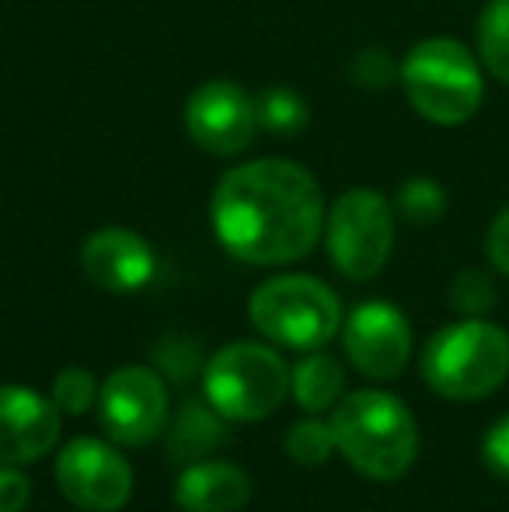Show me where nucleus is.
<instances>
[{
    "label": "nucleus",
    "instance_id": "obj_1",
    "mask_svg": "<svg viewBox=\"0 0 509 512\" xmlns=\"http://www.w3.org/2000/svg\"><path fill=\"white\" fill-rule=\"evenodd\" d=\"M318 178L286 157L238 164L217 182L210 223L220 248L248 265H290L311 255L325 234Z\"/></svg>",
    "mask_w": 509,
    "mask_h": 512
},
{
    "label": "nucleus",
    "instance_id": "obj_7",
    "mask_svg": "<svg viewBox=\"0 0 509 512\" xmlns=\"http://www.w3.org/2000/svg\"><path fill=\"white\" fill-rule=\"evenodd\" d=\"M325 244L346 279H377L394 251V206L377 189L342 192L325 216Z\"/></svg>",
    "mask_w": 509,
    "mask_h": 512
},
{
    "label": "nucleus",
    "instance_id": "obj_2",
    "mask_svg": "<svg viewBox=\"0 0 509 512\" xmlns=\"http://www.w3.org/2000/svg\"><path fill=\"white\" fill-rule=\"evenodd\" d=\"M335 450L374 481H398L419 457V422L391 391H353L332 408Z\"/></svg>",
    "mask_w": 509,
    "mask_h": 512
},
{
    "label": "nucleus",
    "instance_id": "obj_26",
    "mask_svg": "<svg viewBox=\"0 0 509 512\" xmlns=\"http://www.w3.org/2000/svg\"><path fill=\"white\" fill-rule=\"evenodd\" d=\"M32 499V481L18 464H0V512H25Z\"/></svg>",
    "mask_w": 509,
    "mask_h": 512
},
{
    "label": "nucleus",
    "instance_id": "obj_6",
    "mask_svg": "<svg viewBox=\"0 0 509 512\" xmlns=\"http://www.w3.org/2000/svg\"><path fill=\"white\" fill-rule=\"evenodd\" d=\"M203 391L227 422H262L290 394V366L272 345L231 342L203 366Z\"/></svg>",
    "mask_w": 509,
    "mask_h": 512
},
{
    "label": "nucleus",
    "instance_id": "obj_10",
    "mask_svg": "<svg viewBox=\"0 0 509 512\" xmlns=\"http://www.w3.org/2000/svg\"><path fill=\"white\" fill-rule=\"evenodd\" d=\"M185 133L213 157H234L252 147L258 133L255 98L234 81H206L185 98Z\"/></svg>",
    "mask_w": 509,
    "mask_h": 512
},
{
    "label": "nucleus",
    "instance_id": "obj_25",
    "mask_svg": "<svg viewBox=\"0 0 509 512\" xmlns=\"http://www.w3.org/2000/svg\"><path fill=\"white\" fill-rule=\"evenodd\" d=\"M482 460L492 474L509 478V415L489 425V432L482 439Z\"/></svg>",
    "mask_w": 509,
    "mask_h": 512
},
{
    "label": "nucleus",
    "instance_id": "obj_18",
    "mask_svg": "<svg viewBox=\"0 0 509 512\" xmlns=\"http://www.w3.org/2000/svg\"><path fill=\"white\" fill-rule=\"evenodd\" d=\"M255 115H258V129L276 136H293L307 126V102L300 91L286 88H265L255 95Z\"/></svg>",
    "mask_w": 509,
    "mask_h": 512
},
{
    "label": "nucleus",
    "instance_id": "obj_12",
    "mask_svg": "<svg viewBox=\"0 0 509 512\" xmlns=\"http://www.w3.org/2000/svg\"><path fill=\"white\" fill-rule=\"evenodd\" d=\"M60 439V408L32 387L0 384V464L42 460Z\"/></svg>",
    "mask_w": 509,
    "mask_h": 512
},
{
    "label": "nucleus",
    "instance_id": "obj_15",
    "mask_svg": "<svg viewBox=\"0 0 509 512\" xmlns=\"http://www.w3.org/2000/svg\"><path fill=\"white\" fill-rule=\"evenodd\" d=\"M342 387H346L342 363L321 349L304 352V356L290 366V394L307 415L332 411L342 401Z\"/></svg>",
    "mask_w": 509,
    "mask_h": 512
},
{
    "label": "nucleus",
    "instance_id": "obj_23",
    "mask_svg": "<svg viewBox=\"0 0 509 512\" xmlns=\"http://www.w3.org/2000/svg\"><path fill=\"white\" fill-rule=\"evenodd\" d=\"M401 63H394V56L381 46L360 49V53L349 60V81L363 91H384L391 88V81H398Z\"/></svg>",
    "mask_w": 509,
    "mask_h": 512
},
{
    "label": "nucleus",
    "instance_id": "obj_14",
    "mask_svg": "<svg viewBox=\"0 0 509 512\" xmlns=\"http://www.w3.org/2000/svg\"><path fill=\"white\" fill-rule=\"evenodd\" d=\"M252 492V474L210 457L185 464L175 481V502L182 512H241L252 502Z\"/></svg>",
    "mask_w": 509,
    "mask_h": 512
},
{
    "label": "nucleus",
    "instance_id": "obj_24",
    "mask_svg": "<svg viewBox=\"0 0 509 512\" xmlns=\"http://www.w3.org/2000/svg\"><path fill=\"white\" fill-rule=\"evenodd\" d=\"M154 363H157V373H161V377H171V380H178V384H185V380L199 373V349H196V342H189V338L168 335L157 342Z\"/></svg>",
    "mask_w": 509,
    "mask_h": 512
},
{
    "label": "nucleus",
    "instance_id": "obj_16",
    "mask_svg": "<svg viewBox=\"0 0 509 512\" xmlns=\"http://www.w3.org/2000/svg\"><path fill=\"white\" fill-rule=\"evenodd\" d=\"M227 418L220 415L210 401H189L182 405L175 418H171V432H168V450L178 464H196L206 460L220 443L227 439Z\"/></svg>",
    "mask_w": 509,
    "mask_h": 512
},
{
    "label": "nucleus",
    "instance_id": "obj_13",
    "mask_svg": "<svg viewBox=\"0 0 509 512\" xmlns=\"http://www.w3.org/2000/svg\"><path fill=\"white\" fill-rule=\"evenodd\" d=\"M81 269L98 290L136 293L157 276V255L136 230L102 227L84 241Z\"/></svg>",
    "mask_w": 509,
    "mask_h": 512
},
{
    "label": "nucleus",
    "instance_id": "obj_4",
    "mask_svg": "<svg viewBox=\"0 0 509 512\" xmlns=\"http://www.w3.org/2000/svg\"><path fill=\"white\" fill-rule=\"evenodd\" d=\"M422 380L447 401H482L509 377V331L485 317L443 324L419 359Z\"/></svg>",
    "mask_w": 509,
    "mask_h": 512
},
{
    "label": "nucleus",
    "instance_id": "obj_19",
    "mask_svg": "<svg viewBox=\"0 0 509 512\" xmlns=\"http://www.w3.org/2000/svg\"><path fill=\"white\" fill-rule=\"evenodd\" d=\"M394 213L412 227H433L443 213H447V189L426 175H415L401 182L398 196H394Z\"/></svg>",
    "mask_w": 509,
    "mask_h": 512
},
{
    "label": "nucleus",
    "instance_id": "obj_9",
    "mask_svg": "<svg viewBox=\"0 0 509 512\" xmlns=\"http://www.w3.org/2000/svg\"><path fill=\"white\" fill-rule=\"evenodd\" d=\"M56 485L84 512H119L133 499V467L112 443L77 436L56 457Z\"/></svg>",
    "mask_w": 509,
    "mask_h": 512
},
{
    "label": "nucleus",
    "instance_id": "obj_5",
    "mask_svg": "<svg viewBox=\"0 0 509 512\" xmlns=\"http://www.w3.org/2000/svg\"><path fill=\"white\" fill-rule=\"evenodd\" d=\"M248 317L255 331L283 349H325L342 328V304L318 276H272L252 293Z\"/></svg>",
    "mask_w": 509,
    "mask_h": 512
},
{
    "label": "nucleus",
    "instance_id": "obj_11",
    "mask_svg": "<svg viewBox=\"0 0 509 512\" xmlns=\"http://www.w3.org/2000/svg\"><path fill=\"white\" fill-rule=\"evenodd\" d=\"M342 349L370 380H394L412 359V324L387 300H367L342 321Z\"/></svg>",
    "mask_w": 509,
    "mask_h": 512
},
{
    "label": "nucleus",
    "instance_id": "obj_27",
    "mask_svg": "<svg viewBox=\"0 0 509 512\" xmlns=\"http://www.w3.org/2000/svg\"><path fill=\"white\" fill-rule=\"evenodd\" d=\"M485 255H489L492 269L509 276V206L489 223V234H485Z\"/></svg>",
    "mask_w": 509,
    "mask_h": 512
},
{
    "label": "nucleus",
    "instance_id": "obj_21",
    "mask_svg": "<svg viewBox=\"0 0 509 512\" xmlns=\"http://www.w3.org/2000/svg\"><path fill=\"white\" fill-rule=\"evenodd\" d=\"M499 290L496 279L482 269H461L450 279V307L464 317H482L496 307Z\"/></svg>",
    "mask_w": 509,
    "mask_h": 512
},
{
    "label": "nucleus",
    "instance_id": "obj_20",
    "mask_svg": "<svg viewBox=\"0 0 509 512\" xmlns=\"http://www.w3.org/2000/svg\"><path fill=\"white\" fill-rule=\"evenodd\" d=\"M286 453L300 467H321L335 453V432L332 422H321L318 415L297 422L286 432Z\"/></svg>",
    "mask_w": 509,
    "mask_h": 512
},
{
    "label": "nucleus",
    "instance_id": "obj_17",
    "mask_svg": "<svg viewBox=\"0 0 509 512\" xmlns=\"http://www.w3.org/2000/svg\"><path fill=\"white\" fill-rule=\"evenodd\" d=\"M475 39L482 67L509 88V0H489L482 7Z\"/></svg>",
    "mask_w": 509,
    "mask_h": 512
},
{
    "label": "nucleus",
    "instance_id": "obj_22",
    "mask_svg": "<svg viewBox=\"0 0 509 512\" xmlns=\"http://www.w3.org/2000/svg\"><path fill=\"white\" fill-rule=\"evenodd\" d=\"M98 391H102V384L95 380V373L81 370V366H67L53 380V405L63 415H84L98 405Z\"/></svg>",
    "mask_w": 509,
    "mask_h": 512
},
{
    "label": "nucleus",
    "instance_id": "obj_3",
    "mask_svg": "<svg viewBox=\"0 0 509 512\" xmlns=\"http://www.w3.org/2000/svg\"><path fill=\"white\" fill-rule=\"evenodd\" d=\"M401 91L415 115L433 126H464L485 102V67L464 42L433 35L415 42L401 60Z\"/></svg>",
    "mask_w": 509,
    "mask_h": 512
},
{
    "label": "nucleus",
    "instance_id": "obj_8",
    "mask_svg": "<svg viewBox=\"0 0 509 512\" xmlns=\"http://www.w3.org/2000/svg\"><path fill=\"white\" fill-rule=\"evenodd\" d=\"M98 418L119 446H147L168 425V387L150 366H119L98 391Z\"/></svg>",
    "mask_w": 509,
    "mask_h": 512
}]
</instances>
